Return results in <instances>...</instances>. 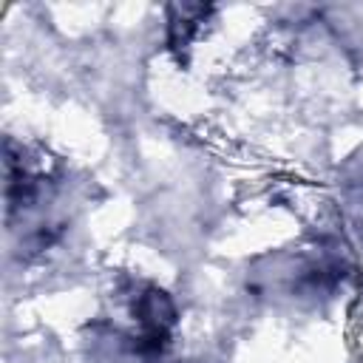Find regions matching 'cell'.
I'll use <instances>...</instances> for the list:
<instances>
[{"label":"cell","mask_w":363,"mask_h":363,"mask_svg":"<svg viewBox=\"0 0 363 363\" xmlns=\"http://www.w3.org/2000/svg\"><path fill=\"white\" fill-rule=\"evenodd\" d=\"M130 318L136 346L142 352H159L176 323V306L167 292L156 286H142L130 301Z\"/></svg>","instance_id":"1"},{"label":"cell","mask_w":363,"mask_h":363,"mask_svg":"<svg viewBox=\"0 0 363 363\" xmlns=\"http://www.w3.org/2000/svg\"><path fill=\"white\" fill-rule=\"evenodd\" d=\"M210 6H199V3H182L170 9V45L173 48H187L193 43V37L199 34V26L204 23V17L210 14Z\"/></svg>","instance_id":"2"}]
</instances>
